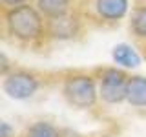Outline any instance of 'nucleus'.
Instances as JSON below:
<instances>
[{
    "instance_id": "1",
    "label": "nucleus",
    "mask_w": 146,
    "mask_h": 137,
    "mask_svg": "<svg viewBox=\"0 0 146 137\" xmlns=\"http://www.w3.org/2000/svg\"><path fill=\"white\" fill-rule=\"evenodd\" d=\"M6 22L11 35L20 40H35L42 35V18L31 6H17L9 9Z\"/></svg>"
},
{
    "instance_id": "6",
    "label": "nucleus",
    "mask_w": 146,
    "mask_h": 137,
    "mask_svg": "<svg viewBox=\"0 0 146 137\" xmlns=\"http://www.w3.org/2000/svg\"><path fill=\"white\" fill-rule=\"evenodd\" d=\"M97 11L106 20H119L128 11V0H97Z\"/></svg>"
},
{
    "instance_id": "3",
    "label": "nucleus",
    "mask_w": 146,
    "mask_h": 137,
    "mask_svg": "<svg viewBox=\"0 0 146 137\" xmlns=\"http://www.w3.org/2000/svg\"><path fill=\"white\" fill-rule=\"evenodd\" d=\"M126 91H128V79L122 71L119 70H106L102 73L100 80V97L110 104H117L126 100Z\"/></svg>"
},
{
    "instance_id": "11",
    "label": "nucleus",
    "mask_w": 146,
    "mask_h": 137,
    "mask_svg": "<svg viewBox=\"0 0 146 137\" xmlns=\"http://www.w3.org/2000/svg\"><path fill=\"white\" fill-rule=\"evenodd\" d=\"M131 29L137 37L146 39V6L135 9L133 17H131Z\"/></svg>"
},
{
    "instance_id": "8",
    "label": "nucleus",
    "mask_w": 146,
    "mask_h": 137,
    "mask_svg": "<svg viewBox=\"0 0 146 137\" xmlns=\"http://www.w3.org/2000/svg\"><path fill=\"white\" fill-rule=\"evenodd\" d=\"M111 57L117 64H121V66H124V68H137L141 64L139 53L128 44H117L111 51Z\"/></svg>"
},
{
    "instance_id": "4",
    "label": "nucleus",
    "mask_w": 146,
    "mask_h": 137,
    "mask_svg": "<svg viewBox=\"0 0 146 137\" xmlns=\"http://www.w3.org/2000/svg\"><path fill=\"white\" fill-rule=\"evenodd\" d=\"M2 88L11 99L24 100V99L33 97L36 93V90H38V80H36L33 75L26 73V71H15V73H11V75H7L6 79H4Z\"/></svg>"
},
{
    "instance_id": "5",
    "label": "nucleus",
    "mask_w": 146,
    "mask_h": 137,
    "mask_svg": "<svg viewBox=\"0 0 146 137\" xmlns=\"http://www.w3.org/2000/svg\"><path fill=\"white\" fill-rule=\"evenodd\" d=\"M48 31L53 39H71L77 33V20L70 17H57V18H49Z\"/></svg>"
},
{
    "instance_id": "2",
    "label": "nucleus",
    "mask_w": 146,
    "mask_h": 137,
    "mask_svg": "<svg viewBox=\"0 0 146 137\" xmlns=\"http://www.w3.org/2000/svg\"><path fill=\"white\" fill-rule=\"evenodd\" d=\"M64 97L68 102L77 108H90L97 100V88L95 80L88 75H75L64 82Z\"/></svg>"
},
{
    "instance_id": "10",
    "label": "nucleus",
    "mask_w": 146,
    "mask_h": 137,
    "mask_svg": "<svg viewBox=\"0 0 146 137\" xmlns=\"http://www.w3.org/2000/svg\"><path fill=\"white\" fill-rule=\"evenodd\" d=\"M27 137H60V134L49 122H36L27 130Z\"/></svg>"
},
{
    "instance_id": "9",
    "label": "nucleus",
    "mask_w": 146,
    "mask_h": 137,
    "mask_svg": "<svg viewBox=\"0 0 146 137\" xmlns=\"http://www.w3.org/2000/svg\"><path fill=\"white\" fill-rule=\"evenodd\" d=\"M70 7V0H38V9L49 18L64 17Z\"/></svg>"
},
{
    "instance_id": "12",
    "label": "nucleus",
    "mask_w": 146,
    "mask_h": 137,
    "mask_svg": "<svg viewBox=\"0 0 146 137\" xmlns=\"http://www.w3.org/2000/svg\"><path fill=\"white\" fill-rule=\"evenodd\" d=\"M4 4H6V6H18V4H22V2H26V0H2Z\"/></svg>"
},
{
    "instance_id": "7",
    "label": "nucleus",
    "mask_w": 146,
    "mask_h": 137,
    "mask_svg": "<svg viewBox=\"0 0 146 137\" xmlns=\"http://www.w3.org/2000/svg\"><path fill=\"white\" fill-rule=\"evenodd\" d=\"M126 100L133 106H146V79L143 77L128 79Z\"/></svg>"
}]
</instances>
